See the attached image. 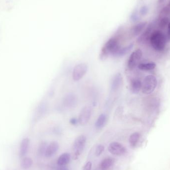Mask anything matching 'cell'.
Masks as SVG:
<instances>
[{"mask_svg":"<svg viewBox=\"0 0 170 170\" xmlns=\"http://www.w3.org/2000/svg\"><path fill=\"white\" fill-rule=\"evenodd\" d=\"M142 88V82L140 80L133 79L131 81L130 89L132 93H138Z\"/></svg>","mask_w":170,"mask_h":170,"instance_id":"14","label":"cell"},{"mask_svg":"<svg viewBox=\"0 0 170 170\" xmlns=\"http://www.w3.org/2000/svg\"><path fill=\"white\" fill-rule=\"evenodd\" d=\"M130 19L132 22L135 23L139 20V15L137 12H134L131 15Z\"/></svg>","mask_w":170,"mask_h":170,"instance_id":"26","label":"cell"},{"mask_svg":"<svg viewBox=\"0 0 170 170\" xmlns=\"http://www.w3.org/2000/svg\"><path fill=\"white\" fill-rule=\"evenodd\" d=\"M169 14H170V3L167 6L164 7L160 13V15H163L164 17H167V15Z\"/></svg>","mask_w":170,"mask_h":170,"instance_id":"24","label":"cell"},{"mask_svg":"<svg viewBox=\"0 0 170 170\" xmlns=\"http://www.w3.org/2000/svg\"><path fill=\"white\" fill-rule=\"evenodd\" d=\"M30 140L28 138H23L19 146V155L21 157H23L27 153L30 148Z\"/></svg>","mask_w":170,"mask_h":170,"instance_id":"12","label":"cell"},{"mask_svg":"<svg viewBox=\"0 0 170 170\" xmlns=\"http://www.w3.org/2000/svg\"><path fill=\"white\" fill-rule=\"evenodd\" d=\"M56 170H69L68 168L64 166H60Z\"/></svg>","mask_w":170,"mask_h":170,"instance_id":"31","label":"cell"},{"mask_svg":"<svg viewBox=\"0 0 170 170\" xmlns=\"http://www.w3.org/2000/svg\"><path fill=\"white\" fill-rule=\"evenodd\" d=\"M92 167V163L91 162H88L84 167L83 170H91Z\"/></svg>","mask_w":170,"mask_h":170,"instance_id":"29","label":"cell"},{"mask_svg":"<svg viewBox=\"0 0 170 170\" xmlns=\"http://www.w3.org/2000/svg\"><path fill=\"white\" fill-rule=\"evenodd\" d=\"M133 48V44H131L128 45L127 46L123 47V48L120 47L118 49V51L114 54L113 56L115 57H122L124 56L125 55H126L127 54H128L132 50V49Z\"/></svg>","mask_w":170,"mask_h":170,"instance_id":"13","label":"cell"},{"mask_svg":"<svg viewBox=\"0 0 170 170\" xmlns=\"http://www.w3.org/2000/svg\"><path fill=\"white\" fill-rule=\"evenodd\" d=\"M151 46L155 50L161 51L164 50L166 44V39L161 31H154L150 37Z\"/></svg>","mask_w":170,"mask_h":170,"instance_id":"2","label":"cell"},{"mask_svg":"<svg viewBox=\"0 0 170 170\" xmlns=\"http://www.w3.org/2000/svg\"><path fill=\"white\" fill-rule=\"evenodd\" d=\"M121 46L119 40L116 37H111L109 39L102 48L100 52V60L105 61L110 55L113 56Z\"/></svg>","mask_w":170,"mask_h":170,"instance_id":"1","label":"cell"},{"mask_svg":"<svg viewBox=\"0 0 170 170\" xmlns=\"http://www.w3.org/2000/svg\"><path fill=\"white\" fill-rule=\"evenodd\" d=\"M156 64L155 63L149 62L141 63L138 65V68L142 71H150L155 69Z\"/></svg>","mask_w":170,"mask_h":170,"instance_id":"21","label":"cell"},{"mask_svg":"<svg viewBox=\"0 0 170 170\" xmlns=\"http://www.w3.org/2000/svg\"><path fill=\"white\" fill-rule=\"evenodd\" d=\"M108 150L111 154L116 156H122L126 153L127 150L123 145L118 142H111L109 145Z\"/></svg>","mask_w":170,"mask_h":170,"instance_id":"8","label":"cell"},{"mask_svg":"<svg viewBox=\"0 0 170 170\" xmlns=\"http://www.w3.org/2000/svg\"><path fill=\"white\" fill-rule=\"evenodd\" d=\"M142 52L139 49L133 51L128 59L127 66L128 69L133 70L138 65L141 59L142 58Z\"/></svg>","mask_w":170,"mask_h":170,"instance_id":"6","label":"cell"},{"mask_svg":"<svg viewBox=\"0 0 170 170\" xmlns=\"http://www.w3.org/2000/svg\"><path fill=\"white\" fill-rule=\"evenodd\" d=\"M123 79L120 73H117L113 77L111 82V89L112 91H116L120 88L122 84Z\"/></svg>","mask_w":170,"mask_h":170,"instance_id":"10","label":"cell"},{"mask_svg":"<svg viewBox=\"0 0 170 170\" xmlns=\"http://www.w3.org/2000/svg\"><path fill=\"white\" fill-rule=\"evenodd\" d=\"M64 102L65 106L67 107H74L77 104V99L74 95L70 93L65 97Z\"/></svg>","mask_w":170,"mask_h":170,"instance_id":"15","label":"cell"},{"mask_svg":"<svg viewBox=\"0 0 170 170\" xmlns=\"http://www.w3.org/2000/svg\"><path fill=\"white\" fill-rule=\"evenodd\" d=\"M106 121H107L106 115L104 114H100L95 123L96 128L98 129L103 128L106 124Z\"/></svg>","mask_w":170,"mask_h":170,"instance_id":"17","label":"cell"},{"mask_svg":"<svg viewBox=\"0 0 170 170\" xmlns=\"http://www.w3.org/2000/svg\"><path fill=\"white\" fill-rule=\"evenodd\" d=\"M104 150H105V147H104V145L102 144L98 145L97 147V148H96V156H100L103 153Z\"/></svg>","mask_w":170,"mask_h":170,"instance_id":"25","label":"cell"},{"mask_svg":"<svg viewBox=\"0 0 170 170\" xmlns=\"http://www.w3.org/2000/svg\"><path fill=\"white\" fill-rule=\"evenodd\" d=\"M70 122L72 124L75 125V124H76L77 122H78V121L76 120V119H75V118H73V119H72L71 120H70Z\"/></svg>","mask_w":170,"mask_h":170,"instance_id":"32","label":"cell"},{"mask_svg":"<svg viewBox=\"0 0 170 170\" xmlns=\"http://www.w3.org/2000/svg\"><path fill=\"white\" fill-rule=\"evenodd\" d=\"M165 1H166V0H159V3H163Z\"/></svg>","mask_w":170,"mask_h":170,"instance_id":"33","label":"cell"},{"mask_svg":"<svg viewBox=\"0 0 170 170\" xmlns=\"http://www.w3.org/2000/svg\"><path fill=\"white\" fill-rule=\"evenodd\" d=\"M71 156L70 154L68 153H64L60 155L59 158L58 159L57 165L59 166H64L67 164H68L70 160Z\"/></svg>","mask_w":170,"mask_h":170,"instance_id":"16","label":"cell"},{"mask_svg":"<svg viewBox=\"0 0 170 170\" xmlns=\"http://www.w3.org/2000/svg\"><path fill=\"white\" fill-rule=\"evenodd\" d=\"M147 22H140L137 24H135L131 28V32L133 36H137L139 35L144 30L147 26Z\"/></svg>","mask_w":170,"mask_h":170,"instance_id":"11","label":"cell"},{"mask_svg":"<svg viewBox=\"0 0 170 170\" xmlns=\"http://www.w3.org/2000/svg\"><path fill=\"white\" fill-rule=\"evenodd\" d=\"M86 143V137L83 135L78 136L73 143V158L74 160H77L79 158L80 156L81 155L82 152L84 149Z\"/></svg>","mask_w":170,"mask_h":170,"instance_id":"4","label":"cell"},{"mask_svg":"<svg viewBox=\"0 0 170 170\" xmlns=\"http://www.w3.org/2000/svg\"><path fill=\"white\" fill-rule=\"evenodd\" d=\"M157 80L154 76H147L142 83V92L145 95L152 93L157 86Z\"/></svg>","mask_w":170,"mask_h":170,"instance_id":"3","label":"cell"},{"mask_svg":"<svg viewBox=\"0 0 170 170\" xmlns=\"http://www.w3.org/2000/svg\"><path fill=\"white\" fill-rule=\"evenodd\" d=\"M114 159L112 158H106L102 161L100 168L102 170H107L113 165Z\"/></svg>","mask_w":170,"mask_h":170,"instance_id":"20","label":"cell"},{"mask_svg":"<svg viewBox=\"0 0 170 170\" xmlns=\"http://www.w3.org/2000/svg\"><path fill=\"white\" fill-rule=\"evenodd\" d=\"M46 144L45 143H41L39 147V154L40 155H44L45 154V150H46Z\"/></svg>","mask_w":170,"mask_h":170,"instance_id":"27","label":"cell"},{"mask_svg":"<svg viewBox=\"0 0 170 170\" xmlns=\"http://www.w3.org/2000/svg\"><path fill=\"white\" fill-rule=\"evenodd\" d=\"M151 31H152V27L149 26L146 30L141 34L139 37H138V42H143L146 41L148 39L149 37H150L151 36Z\"/></svg>","mask_w":170,"mask_h":170,"instance_id":"19","label":"cell"},{"mask_svg":"<svg viewBox=\"0 0 170 170\" xmlns=\"http://www.w3.org/2000/svg\"><path fill=\"white\" fill-rule=\"evenodd\" d=\"M148 11V7L147 6H142L140 8V14L141 15L144 16V15H145L147 14Z\"/></svg>","mask_w":170,"mask_h":170,"instance_id":"28","label":"cell"},{"mask_svg":"<svg viewBox=\"0 0 170 170\" xmlns=\"http://www.w3.org/2000/svg\"><path fill=\"white\" fill-rule=\"evenodd\" d=\"M170 21L169 18L168 17H163L161 18L160 22L159 23V27L160 28H164L168 25Z\"/></svg>","mask_w":170,"mask_h":170,"instance_id":"23","label":"cell"},{"mask_svg":"<svg viewBox=\"0 0 170 170\" xmlns=\"http://www.w3.org/2000/svg\"><path fill=\"white\" fill-rule=\"evenodd\" d=\"M33 164V161L30 157H24L22 159L21 162V166L23 170H28Z\"/></svg>","mask_w":170,"mask_h":170,"instance_id":"22","label":"cell"},{"mask_svg":"<svg viewBox=\"0 0 170 170\" xmlns=\"http://www.w3.org/2000/svg\"><path fill=\"white\" fill-rule=\"evenodd\" d=\"M88 67L84 63L77 64L74 67L72 72V78L75 81H78L83 78L87 71Z\"/></svg>","mask_w":170,"mask_h":170,"instance_id":"5","label":"cell"},{"mask_svg":"<svg viewBox=\"0 0 170 170\" xmlns=\"http://www.w3.org/2000/svg\"><path fill=\"white\" fill-rule=\"evenodd\" d=\"M140 138V134L139 133L136 132L132 133L130 136L129 138V142L131 146L132 147H135L137 146Z\"/></svg>","mask_w":170,"mask_h":170,"instance_id":"18","label":"cell"},{"mask_svg":"<svg viewBox=\"0 0 170 170\" xmlns=\"http://www.w3.org/2000/svg\"><path fill=\"white\" fill-rule=\"evenodd\" d=\"M168 38L170 40V22L168 25Z\"/></svg>","mask_w":170,"mask_h":170,"instance_id":"30","label":"cell"},{"mask_svg":"<svg viewBox=\"0 0 170 170\" xmlns=\"http://www.w3.org/2000/svg\"><path fill=\"white\" fill-rule=\"evenodd\" d=\"M92 113V107L89 106H84L80 113L78 123L81 125H85L89 122Z\"/></svg>","mask_w":170,"mask_h":170,"instance_id":"7","label":"cell"},{"mask_svg":"<svg viewBox=\"0 0 170 170\" xmlns=\"http://www.w3.org/2000/svg\"><path fill=\"white\" fill-rule=\"evenodd\" d=\"M59 149V144L56 141H52L46 148L45 156L46 158H50L56 153Z\"/></svg>","mask_w":170,"mask_h":170,"instance_id":"9","label":"cell"}]
</instances>
